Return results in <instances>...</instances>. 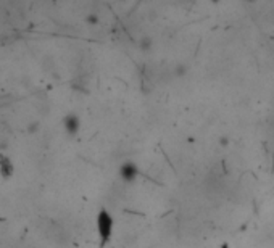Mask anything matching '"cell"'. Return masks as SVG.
Segmentation results:
<instances>
[{"instance_id": "6da1fadb", "label": "cell", "mask_w": 274, "mask_h": 248, "mask_svg": "<svg viewBox=\"0 0 274 248\" xmlns=\"http://www.w3.org/2000/svg\"><path fill=\"white\" fill-rule=\"evenodd\" d=\"M113 227H114V221L111 215L107 210H102L97 216V232L100 237V246H105L113 235Z\"/></svg>"}, {"instance_id": "7a4b0ae2", "label": "cell", "mask_w": 274, "mask_h": 248, "mask_svg": "<svg viewBox=\"0 0 274 248\" xmlns=\"http://www.w3.org/2000/svg\"><path fill=\"white\" fill-rule=\"evenodd\" d=\"M120 177H121V181L123 182H126V184H132V182H136V179L139 177L140 171H139V168L136 163H132V161H125L121 166H120Z\"/></svg>"}, {"instance_id": "3957f363", "label": "cell", "mask_w": 274, "mask_h": 248, "mask_svg": "<svg viewBox=\"0 0 274 248\" xmlns=\"http://www.w3.org/2000/svg\"><path fill=\"white\" fill-rule=\"evenodd\" d=\"M63 124H65V129H66V132L69 136L77 134L79 128H81V121H79V118L76 116V114H68V116L65 118V121H63Z\"/></svg>"}, {"instance_id": "277c9868", "label": "cell", "mask_w": 274, "mask_h": 248, "mask_svg": "<svg viewBox=\"0 0 274 248\" xmlns=\"http://www.w3.org/2000/svg\"><path fill=\"white\" fill-rule=\"evenodd\" d=\"M0 171H2V176L5 177H10L12 176V173H13V164H12V161L8 159L7 156H0Z\"/></svg>"}, {"instance_id": "5b68a950", "label": "cell", "mask_w": 274, "mask_h": 248, "mask_svg": "<svg viewBox=\"0 0 274 248\" xmlns=\"http://www.w3.org/2000/svg\"><path fill=\"white\" fill-rule=\"evenodd\" d=\"M139 47H140V50H142V52H150V50H152V47H153V40L150 39V37H142V39H140V42H139Z\"/></svg>"}, {"instance_id": "8992f818", "label": "cell", "mask_w": 274, "mask_h": 248, "mask_svg": "<svg viewBox=\"0 0 274 248\" xmlns=\"http://www.w3.org/2000/svg\"><path fill=\"white\" fill-rule=\"evenodd\" d=\"M185 74H187V65L178 63V65L174 66V76L176 77H184Z\"/></svg>"}, {"instance_id": "52a82bcc", "label": "cell", "mask_w": 274, "mask_h": 248, "mask_svg": "<svg viewBox=\"0 0 274 248\" xmlns=\"http://www.w3.org/2000/svg\"><path fill=\"white\" fill-rule=\"evenodd\" d=\"M87 23H91V24H97V23H99V18H97L95 15H91L89 18H87Z\"/></svg>"}]
</instances>
